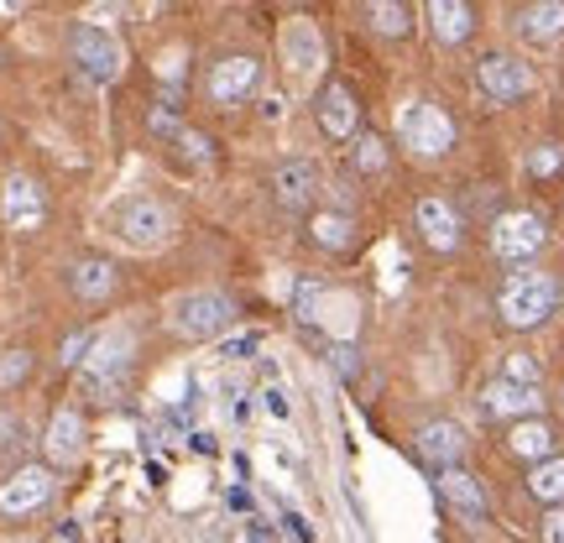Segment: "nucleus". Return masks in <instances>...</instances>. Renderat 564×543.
I'll return each instance as SVG.
<instances>
[{"label": "nucleus", "mask_w": 564, "mask_h": 543, "mask_svg": "<svg viewBox=\"0 0 564 543\" xmlns=\"http://www.w3.org/2000/svg\"><path fill=\"white\" fill-rule=\"evenodd\" d=\"M398 141H403L413 158H444L455 146V121L444 116L440 105L413 100L398 110Z\"/></svg>", "instance_id": "1"}, {"label": "nucleus", "mask_w": 564, "mask_h": 543, "mask_svg": "<svg viewBox=\"0 0 564 543\" xmlns=\"http://www.w3.org/2000/svg\"><path fill=\"white\" fill-rule=\"evenodd\" d=\"M554 282L544 278V272H518V278L502 287V319L512 324V329H533V324H544L549 314H554Z\"/></svg>", "instance_id": "2"}, {"label": "nucleus", "mask_w": 564, "mask_h": 543, "mask_svg": "<svg viewBox=\"0 0 564 543\" xmlns=\"http://www.w3.org/2000/svg\"><path fill=\"white\" fill-rule=\"evenodd\" d=\"M173 324H178L188 340H215V335H225L230 324H236V303L225 298V293H188V298H178V308H173Z\"/></svg>", "instance_id": "3"}, {"label": "nucleus", "mask_w": 564, "mask_h": 543, "mask_svg": "<svg viewBox=\"0 0 564 543\" xmlns=\"http://www.w3.org/2000/svg\"><path fill=\"white\" fill-rule=\"evenodd\" d=\"M476 84H481L486 100L512 105V100H523V95H533V68L523 58H507V53H486L476 63Z\"/></svg>", "instance_id": "4"}, {"label": "nucleus", "mask_w": 564, "mask_h": 543, "mask_svg": "<svg viewBox=\"0 0 564 543\" xmlns=\"http://www.w3.org/2000/svg\"><path fill=\"white\" fill-rule=\"evenodd\" d=\"M116 230H121L131 246L152 251V246H162L173 236V215H167V204H158V199H126L121 209H116Z\"/></svg>", "instance_id": "5"}, {"label": "nucleus", "mask_w": 564, "mask_h": 543, "mask_svg": "<svg viewBox=\"0 0 564 543\" xmlns=\"http://www.w3.org/2000/svg\"><path fill=\"white\" fill-rule=\"evenodd\" d=\"M74 63L89 84H116L121 79V42L100 26H79L74 32Z\"/></svg>", "instance_id": "6"}, {"label": "nucleus", "mask_w": 564, "mask_h": 543, "mask_svg": "<svg viewBox=\"0 0 564 543\" xmlns=\"http://www.w3.org/2000/svg\"><path fill=\"white\" fill-rule=\"evenodd\" d=\"M126 366H131V335L116 329V335H105V340L95 345V356L79 366L84 387H89V392H100V403H105V398L116 392V382L126 377Z\"/></svg>", "instance_id": "7"}, {"label": "nucleus", "mask_w": 564, "mask_h": 543, "mask_svg": "<svg viewBox=\"0 0 564 543\" xmlns=\"http://www.w3.org/2000/svg\"><path fill=\"white\" fill-rule=\"evenodd\" d=\"M47 497H53V476H47L42 465H21V470H11V476L0 481V512H6V518L37 512V507H47Z\"/></svg>", "instance_id": "8"}, {"label": "nucleus", "mask_w": 564, "mask_h": 543, "mask_svg": "<svg viewBox=\"0 0 564 543\" xmlns=\"http://www.w3.org/2000/svg\"><path fill=\"white\" fill-rule=\"evenodd\" d=\"M257 79H262V63L251 53H230V58H220L209 68V100L230 110V105H241L257 89Z\"/></svg>", "instance_id": "9"}, {"label": "nucleus", "mask_w": 564, "mask_h": 543, "mask_svg": "<svg viewBox=\"0 0 564 543\" xmlns=\"http://www.w3.org/2000/svg\"><path fill=\"white\" fill-rule=\"evenodd\" d=\"M544 220L539 215H502V220L491 225V251L502 257V262H528L539 246H544Z\"/></svg>", "instance_id": "10"}, {"label": "nucleus", "mask_w": 564, "mask_h": 543, "mask_svg": "<svg viewBox=\"0 0 564 543\" xmlns=\"http://www.w3.org/2000/svg\"><path fill=\"white\" fill-rule=\"evenodd\" d=\"M272 188H278V204L288 215H303L308 204L319 199V167L314 162H282Z\"/></svg>", "instance_id": "11"}, {"label": "nucleus", "mask_w": 564, "mask_h": 543, "mask_svg": "<svg viewBox=\"0 0 564 543\" xmlns=\"http://www.w3.org/2000/svg\"><path fill=\"white\" fill-rule=\"evenodd\" d=\"M0 215H6V225L11 230H37L42 215H47V204H42V188L32 178H11L6 183V199H0Z\"/></svg>", "instance_id": "12"}, {"label": "nucleus", "mask_w": 564, "mask_h": 543, "mask_svg": "<svg viewBox=\"0 0 564 543\" xmlns=\"http://www.w3.org/2000/svg\"><path fill=\"white\" fill-rule=\"evenodd\" d=\"M481 403H486V413H497V419H533L539 408H544V392L539 387H518V382H497L481 392Z\"/></svg>", "instance_id": "13"}, {"label": "nucleus", "mask_w": 564, "mask_h": 543, "mask_svg": "<svg viewBox=\"0 0 564 543\" xmlns=\"http://www.w3.org/2000/svg\"><path fill=\"white\" fill-rule=\"evenodd\" d=\"M419 230L434 251H455L460 246V215L444 199H419Z\"/></svg>", "instance_id": "14"}, {"label": "nucleus", "mask_w": 564, "mask_h": 543, "mask_svg": "<svg viewBox=\"0 0 564 543\" xmlns=\"http://www.w3.org/2000/svg\"><path fill=\"white\" fill-rule=\"evenodd\" d=\"M419 455L423 460H434L444 465V470H455V460L465 455V434H460V423H423L419 428Z\"/></svg>", "instance_id": "15"}, {"label": "nucleus", "mask_w": 564, "mask_h": 543, "mask_svg": "<svg viewBox=\"0 0 564 543\" xmlns=\"http://www.w3.org/2000/svg\"><path fill=\"white\" fill-rule=\"evenodd\" d=\"M84 449V419L74 408H58L53 423H47V460L53 465H74Z\"/></svg>", "instance_id": "16"}, {"label": "nucleus", "mask_w": 564, "mask_h": 543, "mask_svg": "<svg viewBox=\"0 0 564 543\" xmlns=\"http://www.w3.org/2000/svg\"><path fill=\"white\" fill-rule=\"evenodd\" d=\"M68 282H74L79 298L105 303L116 293V262H105V257H79V262L68 267Z\"/></svg>", "instance_id": "17"}, {"label": "nucleus", "mask_w": 564, "mask_h": 543, "mask_svg": "<svg viewBox=\"0 0 564 543\" xmlns=\"http://www.w3.org/2000/svg\"><path fill=\"white\" fill-rule=\"evenodd\" d=\"M319 126H324V137H335V141H345L356 131V100H350L345 84H329L319 95Z\"/></svg>", "instance_id": "18"}, {"label": "nucleus", "mask_w": 564, "mask_h": 543, "mask_svg": "<svg viewBox=\"0 0 564 543\" xmlns=\"http://www.w3.org/2000/svg\"><path fill=\"white\" fill-rule=\"evenodd\" d=\"M440 491H444V502L455 507V512H465V518H486V497H481V486H476V476H465V470H444Z\"/></svg>", "instance_id": "19"}, {"label": "nucleus", "mask_w": 564, "mask_h": 543, "mask_svg": "<svg viewBox=\"0 0 564 543\" xmlns=\"http://www.w3.org/2000/svg\"><path fill=\"white\" fill-rule=\"evenodd\" d=\"M507 444H512V455H523V460H554V428L549 423H539V419H528V423H518L512 434H507Z\"/></svg>", "instance_id": "20"}, {"label": "nucleus", "mask_w": 564, "mask_h": 543, "mask_svg": "<svg viewBox=\"0 0 564 543\" xmlns=\"http://www.w3.org/2000/svg\"><path fill=\"white\" fill-rule=\"evenodd\" d=\"M518 32H523L528 42H554V37H564V6H560V0L528 6L523 17H518Z\"/></svg>", "instance_id": "21"}, {"label": "nucleus", "mask_w": 564, "mask_h": 543, "mask_svg": "<svg viewBox=\"0 0 564 543\" xmlns=\"http://www.w3.org/2000/svg\"><path fill=\"white\" fill-rule=\"evenodd\" d=\"M429 21H434L440 42H465L470 26H476L470 6H460V0H429Z\"/></svg>", "instance_id": "22"}, {"label": "nucleus", "mask_w": 564, "mask_h": 543, "mask_svg": "<svg viewBox=\"0 0 564 543\" xmlns=\"http://www.w3.org/2000/svg\"><path fill=\"white\" fill-rule=\"evenodd\" d=\"M528 491H533L539 502H564V460H560V455H554V460H544V465H533Z\"/></svg>", "instance_id": "23"}, {"label": "nucleus", "mask_w": 564, "mask_h": 543, "mask_svg": "<svg viewBox=\"0 0 564 543\" xmlns=\"http://www.w3.org/2000/svg\"><path fill=\"white\" fill-rule=\"evenodd\" d=\"M350 215H314V241L329 246V251H345L350 246Z\"/></svg>", "instance_id": "24"}, {"label": "nucleus", "mask_w": 564, "mask_h": 543, "mask_svg": "<svg viewBox=\"0 0 564 543\" xmlns=\"http://www.w3.org/2000/svg\"><path fill=\"white\" fill-rule=\"evenodd\" d=\"M366 17H371V26H377V32H387V37H403V32H408V6L377 0V6H371Z\"/></svg>", "instance_id": "25"}, {"label": "nucleus", "mask_w": 564, "mask_h": 543, "mask_svg": "<svg viewBox=\"0 0 564 543\" xmlns=\"http://www.w3.org/2000/svg\"><path fill=\"white\" fill-rule=\"evenodd\" d=\"M539 377H544V371H539V361H533L528 350H512V356H507V366H502V382L539 387Z\"/></svg>", "instance_id": "26"}, {"label": "nucleus", "mask_w": 564, "mask_h": 543, "mask_svg": "<svg viewBox=\"0 0 564 543\" xmlns=\"http://www.w3.org/2000/svg\"><path fill=\"white\" fill-rule=\"evenodd\" d=\"M26 377H32V356H26V350H6V356H0V392L21 387Z\"/></svg>", "instance_id": "27"}, {"label": "nucleus", "mask_w": 564, "mask_h": 543, "mask_svg": "<svg viewBox=\"0 0 564 543\" xmlns=\"http://www.w3.org/2000/svg\"><path fill=\"white\" fill-rule=\"evenodd\" d=\"M324 356H329V366H335V371H340L345 382H356V377H361V350H356V345H329V350H324Z\"/></svg>", "instance_id": "28"}, {"label": "nucleus", "mask_w": 564, "mask_h": 543, "mask_svg": "<svg viewBox=\"0 0 564 543\" xmlns=\"http://www.w3.org/2000/svg\"><path fill=\"white\" fill-rule=\"evenodd\" d=\"M288 47H293L299 68H314V63H319V42H314V32H308V26H293V32H288Z\"/></svg>", "instance_id": "29"}, {"label": "nucleus", "mask_w": 564, "mask_h": 543, "mask_svg": "<svg viewBox=\"0 0 564 543\" xmlns=\"http://www.w3.org/2000/svg\"><path fill=\"white\" fill-rule=\"evenodd\" d=\"M560 167H564V152L554 146V141H544V146H539V152L528 158V173H533V178H554Z\"/></svg>", "instance_id": "30"}, {"label": "nucleus", "mask_w": 564, "mask_h": 543, "mask_svg": "<svg viewBox=\"0 0 564 543\" xmlns=\"http://www.w3.org/2000/svg\"><path fill=\"white\" fill-rule=\"evenodd\" d=\"M356 167H361V173H382L387 167V146L377 137H361L356 141Z\"/></svg>", "instance_id": "31"}, {"label": "nucleus", "mask_w": 564, "mask_h": 543, "mask_svg": "<svg viewBox=\"0 0 564 543\" xmlns=\"http://www.w3.org/2000/svg\"><path fill=\"white\" fill-rule=\"evenodd\" d=\"M89 350H95V335H89V329H79L74 340H63V356H58V361L63 366H84V361H89Z\"/></svg>", "instance_id": "32"}, {"label": "nucleus", "mask_w": 564, "mask_h": 543, "mask_svg": "<svg viewBox=\"0 0 564 543\" xmlns=\"http://www.w3.org/2000/svg\"><path fill=\"white\" fill-rule=\"evenodd\" d=\"M319 303H324V287H319V282H303V287H299V319L314 324V319H319Z\"/></svg>", "instance_id": "33"}, {"label": "nucleus", "mask_w": 564, "mask_h": 543, "mask_svg": "<svg viewBox=\"0 0 564 543\" xmlns=\"http://www.w3.org/2000/svg\"><path fill=\"white\" fill-rule=\"evenodd\" d=\"M267 413H272V419H288V413H293V403H288L282 387H267Z\"/></svg>", "instance_id": "34"}, {"label": "nucleus", "mask_w": 564, "mask_h": 543, "mask_svg": "<svg viewBox=\"0 0 564 543\" xmlns=\"http://www.w3.org/2000/svg\"><path fill=\"white\" fill-rule=\"evenodd\" d=\"M282 523H288V533H293V543H314V533H308V523H303L299 512H288Z\"/></svg>", "instance_id": "35"}, {"label": "nucleus", "mask_w": 564, "mask_h": 543, "mask_svg": "<svg viewBox=\"0 0 564 543\" xmlns=\"http://www.w3.org/2000/svg\"><path fill=\"white\" fill-rule=\"evenodd\" d=\"M544 543H564V512H549L544 518Z\"/></svg>", "instance_id": "36"}, {"label": "nucleus", "mask_w": 564, "mask_h": 543, "mask_svg": "<svg viewBox=\"0 0 564 543\" xmlns=\"http://www.w3.org/2000/svg\"><path fill=\"white\" fill-rule=\"evenodd\" d=\"M251 350H257V335H246V340H230V345H225V356H230V361H241V356H251Z\"/></svg>", "instance_id": "37"}, {"label": "nucleus", "mask_w": 564, "mask_h": 543, "mask_svg": "<svg viewBox=\"0 0 564 543\" xmlns=\"http://www.w3.org/2000/svg\"><path fill=\"white\" fill-rule=\"evenodd\" d=\"M230 507H236V512H251V491H246V486H236V491H230Z\"/></svg>", "instance_id": "38"}, {"label": "nucleus", "mask_w": 564, "mask_h": 543, "mask_svg": "<svg viewBox=\"0 0 564 543\" xmlns=\"http://www.w3.org/2000/svg\"><path fill=\"white\" fill-rule=\"evenodd\" d=\"M188 444H194L199 455H215V439H209V434H188Z\"/></svg>", "instance_id": "39"}]
</instances>
